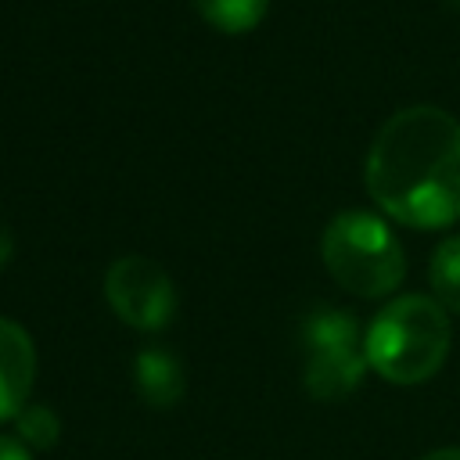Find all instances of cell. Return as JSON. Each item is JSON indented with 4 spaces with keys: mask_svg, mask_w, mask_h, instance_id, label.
<instances>
[{
    "mask_svg": "<svg viewBox=\"0 0 460 460\" xmlns=\"http://www.w3.org/2000/svg\"><path fill=\"white\" fill-rule=\"evenodd\" d=\"M363 183L402 226L442 230L460 219V122L435 104L399 108L370 140Z\"/></svg>",
    "mask_w": 460,
    "mask_h": 460,
    "instance_id": "1",
    "label": "cell"
},
{
    "mask_svg": "<svg viewBox=\"0 0 460 460\" xmlns=\"http://www.w3.org/2000/svg\"><path fill=\"white\" fill-rule=\"evenodd\" d=\"M14 431H18V438L29 446V449H54L58 446V438H61V417L50 410V406H43V402H29L18 417H14Z\"/></svg>",
    "mask_w": 460,
    "mask_h": 460,
    "instance_id": "10",
    "label": "cell"
},
{
    "mask_svg": "<svg viewBox=\"0 0 460 460\" xmlns=\"http://www.w3.org/2000/svg\"><path fill=\"white\" fill-rule=\"evenodd\" d=\"M320 255L327 273L359 298H385L406 277V252L399 237L367 208H341L320 237Z\"/></svg>",
    "mask_w": 460,
    "mask_h": 460,
    "instance_id": "3",
    "label": "cell"
},
{
    "mask_svg": "<svg viewBox=\"0 0 460 460\" xmlns=\"http://www.w3.org/2000/svg\"><path fill=\"white\" fill-rule=\"evenodd\" d=\"M11 255H14V230H11V223L0 216V270L11 262Z\"/></svg>",
    "mask_w": 460,
    "mask_h": 460,
    "instance_id": "12",
    "label": "cell"
},
{
    "mask_svg": "<svg viewBox=\"0 0 460 460\" xmlns=\"http://www.w3.org/2000/svg\"><path fill=\"white\" fill-rule=\"evenodd\" d=\"M302 341H305V367L302 385L313 399L334 402L359 388L367 374V356L359 341V323L345 309H313L302 320Z\"/></svg>",
    "mask_w": 460,
    "mask_h": 460,
    "instance_id": "4",
    "label": "cell"
},
{
    "mask_svg": "<svg viewBox=\"0 0 460 460\" xmlns=\"http://www.w3.org/2000/svg\"><path fill=\"white\" fill-rule=\"evenodd\" d=\"M0 460H32V449L14 435H0Z\"/></svg>",
    "mask_w": 460,
    "mask_h": 460,
    "instance_id": "11",
    "label": "cell"
},
{
    "mask_svg": "<svg viewBox=\"0 0 460 460\" xmlns=\"http://www.w3.org/2000/svg\"><path fill=\"white\" fill-rule=\"evenodd\" d=\"M133 385L137 395L151 406V410H169L183 399V367L169 349H144L133 363Z\"/></svg>",
    "mask_w": 460,
    "mask_h": 460,
    "instance_id": "7",
    "label": "cell"
},
{
    "mask_svg": "<svg viewBox=\"0 0 460 460\" xmlns=\"http://www.w3.org/2000/svg\"><path fill=\"white\" fill-rule=\"evenodd\" d=\"M420 460H460V446H442V449H431V453H424Z\"/></svg>",
    "mask_w": 460,
    "mask_h": 460,
    "instance_id": "13",
    "label": "cell"
},
{
    "mask_svg": "<svg viewBox=\"0 0 460 460\" xmlns=\"http://www.w3.org/2000/svg\"><path fill=\"white\" fill-rule=\"evenodd\" d=\"M36 385V345L29 331L0 316V424L14 420L29 406Z\"/></svg>",
    "mask_w": 460,
    "mask_h": 460,
    "instance_id": "6",
    "label": "cell"
},
{
    "mask_svg": "<svg viewBox=\"0 0 460 460\" xmlns=\"http://www.w3.org/2000/svg\"><path fill=\"white\" fill-rule=\"evenodd\" d=\"M194 7L212 29L226 36H241V32H252L266 18L270 0H194Z\"/></svg>",
    "mask_w": 460,
    "mask_h": 460,
    "instance_id": "8",
    "label": "cell"
},
{
    "mask_svg": "<svg viewBox=\"0 0 460 460\" xmlns=\"http://www.w3.org/2000/svg\"><path fill=\"white\" fill-rule=\"evenodd\" d=\"M446 4H449V7H453V11H460V0H446Z\"/></svg>",
    "mask_w": 460,
    "mask_h": 460,
    "instance_id": "14",
    "label": "cell"
},
{
    "mask_svg": "<svg viewBox=\"0 0 460 460\" xmlns=\"http://www.w3.org/2000/svg\"><path fill=\"white\" fill-rule=\"evenodd\" d=\"M104 298L111 313L133 331H162L176 313V288L169 273L147 255H122L104 273Z\"/></svg>",
    "mask_w": 460,
    "mask_h": 460,
    "instance_id": "5",
    "label": "cell"
},
{
    "mask_svg": "<svg viewBox=\"0 0 460 460\" xmlns=\"http://www.w3.org/2000/svg\"><path fill=\"white\" fill-rule=\"evenodd\" d=\"M449 352V316L428 295L392 298L363 331L367 367L399 385H420L438 374Z\"/></svg>",
    "mask_w": 460,
    "mask_h": 460,
    "instance_id": "2",
    "label": "cell"
},
{
    "mask_svg": "<svg viewBox=\"0 0 460 460\" xmlns=\"http://www.w3.org/2000/svg\"><path fill=\"white\" fill-rule=\"evenodd\" d=\"M428 280L435 291V302L446 313H460V237H446L428 266Z\"/></svg>",
    "mask_w": 460,
    "mask_h": 460,
    "instance_id": "9",
    "label": "cell"
}]
</instances>
